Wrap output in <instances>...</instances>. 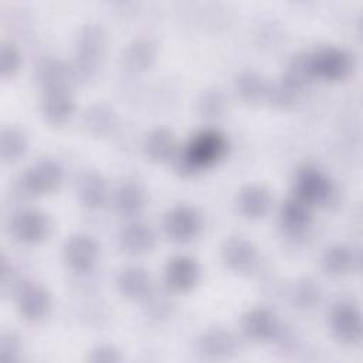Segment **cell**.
Returning <instances> with one entry per match:
<instances>
[{
    "label": "cell",
    "mask_w": 363,
    "mask_h": 363,
    "mask_svg": "<svg viewBox=\"0 0 363 363\" xmlns=\"http://www.w3.org/2000/svg\"><path fill=\"white\" fill-rule=\"evenodd\" d=\"M228 146V139L223 132L214 128L203 129L179 147L172 162L173 167L183 177L194 176L218 164L227 156Z\"/></svg>",
    "instance_id": "6da1fadb"
},
{
    "label": "cell",
    "mask_w": 363,
    "mask_h": 363,
    "mask_svg": "<svg viewBox=\"0 0 363 363\" xmlns=\"http://www.w3.org/2000/svg\"><path fill=\"white\" fill-rule=\"evenodd\" d=\"M108 35L102 26L95 23L84 24L74 43V58L69 62L75 82L94 79L106 55Z\"/></svg>",
    "instance_id": "7a4b0ae2"
},
{
    "label": "cell",
    "mask_w": 363,
    "mask_h": 363,
    "mask_svg": "<svg viewBox=\"0 0 363 363\" xmlns=\"http://www.w3.org/2000/svg\"><path fill=\"white\" fill-rule=\"evenodd\" d=\"M64 182V167L55 159L44 157L28 166L16 180V190L21 197L33 199L50 194Z\"/></svg>",
    "instance_id": "3957f363"
},
{
    "label": "cell",
    "mask_w": 363,
    "mask_h": 363,
    "mask_svg": "<svg viewBox=\"0 0 363 363\" xmlns=\"http://www.w3.org/2000/svg\"><path fill=\"white\" fill-rule=\"evenodd\" d=\"M308 55L313 79L339 82L346 79L354 67L352 54L336 45L316 47L308 51Z\"/></svg>",
    "instance_id": "277c9868"
},
{
    "label": "cell",
    "mask_w": 363,
    "mask_h": 363,
    "mask_svg": "<svg viewBox=\"0 0 363 363\" xmlns=\"http://www.w3.org/2000/svg\"><path fill=\"white\" fill-rule=\"evenodd\" d=\"M294 194L311 207L326 206L333 199L335 186L320 167L308 163L295 172Z\"/></svg>",
    "instance_id": "5b68a950"
},
{
    "label": "cell",
    "mask_w": 363,
    "mask_h": 363,
    "mask_svg": "<svg viewBox=\"0 0 363 363\" xmlns=\"http://www.w3.org/2000/svg\"><path fill=\"white\" fill-rule=\"evenodd\" d=\"M162 227L170 241L186 244L200 235L203 216L194 206L176 204L164 213Z\"/></svg>",
    "instance_id": "8992f818"
},
{
    "label": "cell",
    "mask_w": 363,
    "mask_h": 363,
    "mask_svg": "<svg viewBox=\"0 0 363 363\" xmlns=\"http://www.w3.org/2000/svg\"><path fill=\"white\" fill-rule=\"evenodd\" d=\"M9 230L16 241L26 245H37L50 235L51 223L48 216L38 208H21L10 218Z\"/></svg>",
    "instance_id": "52a82bcc"
},
{
    "label": "cell",
    "mask_w": 363,
    "mask_h": 363,
    "mask_svg": "<svg viewBox=\"0 0 363 363\" xmlns=\"http://www.w3.org/2000/svg\"><path fill=\"white\" fill-rule=\"evenodd\" d=\"M329 328L335 339L345 345L359 343L363 323L359 306L349 299L337 301L329 313Z\"/></svg>",
    "instance_id": "ba28073f"
},
{
    "label": "cell",
    "mask_w": 363,
    "mask_h": 363,
    "mask_svg": "<svg viewBox=\"0 0 363 363\" xmlns=\"http://www.w3.org/2000/svg\"><path fill=\"white\" fill-rule=\"evenodd\" d=\"M14 301L18 313L28 322L43 320L51 309L50 291L37 281H23L14 291Z\"/></svg>",
    "instance_id": "9c48e42d"
},
{
    "label": "cell",
    "mask_w": 363,
    "mask_h": 363,
    "mask_svg": "<svg viewBox=\"0 0 363 363\" xmlns=\"http://www.w3.org/2000/svg\"><path fill=\"white\" fill-rule=\"evenodd\" d=\"M65 265L75 274L91 272L99 258L98 241L85 233H77L68 237L62 248Z\"/></svg>",
    "instance_id": "30bf717a"
},
{
    "label": "cell",
    "mask_w": 363,
    "mask_h": 363,
    "mask_svg": "<svg viewBox=\"0 0 363 363\" xmlns=\"http://www.w3.org/2000/svg\"><path fill=\"white\" fill-rule=\"evenodd\" d=\"M201 269L199 262L186 254L169 258L163 271V281L169 291L176 294L190 292L200 281Z\"/></svg>",
    "instance_id": "8fae6325"
},
{
    "label": "cell",
    "mask_w": 363,
    "mask_h": 363,
    "mask_svg": "<svg viewBox=\"0 0 363 363\" xmlns=\"http://www.w3.org/2000/svg\"><path fill=\"white\" fill-rule=\"evenodd\" d=\"M221 259L224 265L235 274L252 272L259 261L258 248L245 237H230L221 245Z\"/></svg>",
    "instance_id": "7c38bea8"
},
{
    "label": "cell",
    "mask_w": 363,
    "mask_h": 363,
    "mask_svg": "<svg viewBox=\"0 0 363 363\" xmlns=\"http://www.w3.org/2000/svg\"><path fill=\"white\" fill-rule=\"evenodd\" d=\"M282 329L278 316L268 308H251L241 318L242 333L254 342L277 340Z\"/></svg>",
    "instance_id": "4fadbf2b"
},
{
    "label": "cell",
    "mask_w": 363,
    "mask_h": 363,
    "mask_svg": "<svg viewBox=\"0 0 363 363\" xmlns=\"http://www.w3.org/2000/svg\"><path fill=\"white\" fill-rule=\"evenodd\" d=\"M118 242L121 250L132 257H142L156 247V234L150 224L130 218L119 231Z\"/></svg>",
    "instance_id": "5bb4252c"
},
{
    "label": "cell",
    "mask_w": 363,
    "mask_h": 363,
    "mask_svg": "<svg viewBox=\"0 0 363 363\" xmlns=\"http://www.w3.org/2000/svg\"><path fill=\"white\" fill-rule=\"evenodd\" d=\"M360 252L353 245L336 242L329 245L320 257V268L330 278H340L360 267Z\"/></svg>",
    "instance_id": "9a60e30c"
},
{
    "label": "cell",
    "mask_w": 363,
    "mask_h": 363,
    "mask_svg": "<svg viewBox=\"0 0 363 363\" xmlns=\"http://www.w3.org/2000/svg\"><path fill=\"white\" fill-rule=\"evenodd\" d=\"M75 111V99L71 88H50L41 95V113L45 122L54 126L67 123Z\"/></svg>",
    "instance_id": "2e32d148"
},
{
    "label": "cell",
    "mask_w": 363,
    "mask_h": 363,
    "mask_svg": "<svg viewBox=\"0 0 363 363\" xmlns=\"http://www.w3.org/2000/svg\"><path fill=\"white\" fill-rule=\"evenodd\" d=\"M312 223V207L295 194L289 196L279 208V225L285 235L301 238Z\"/></svg>",
    "instance_id": "e0dca14e"
},
{
    "label": "cell",
    "mask_w": 363,
    "mask_h": 363,
    "mask_svg": "<svg viewBox=\"0 0 363 363\" xmlns=\"http://www.w3.org/2000/svg\"><path fill=\"white\" fill-rule=\"evenodd\" d=\"M118 292L129 301H146L153 292V281L147 269L140 265H128L116 275Z\"/></svg>",
    "instance_id": "ac0fdd59"
},
{
    "label": "cell",
    "mask_w": 363,
    "mask_h": 363,
    "mask_svg": "<svg viewBox=\"0 0 363 363\" xmlns=\"http://www.w3.org/2000/svg\"><path fill=\"white\" fill-rule=\"evenodd\" d=\"M238 347L233 332L224 328L204 330L197 339V352L208 360H224L231 357Z\"/></svg>",
    "instance_id": "d6986e66"
},
{
    "label": "cell",
    "mask_w": 363,
    "mask_h": 363,
    "mask_svg": "<svg viewBox=\"0 0 363 363\" xmlns=\"http://www.w3.org/2000/svg\"><path fill=\"white\" fill-rule=\"evenodd\" d=\"M272 207L271 191L259 183L245 184L237 196V208L247 220L264 218Z\"/></svg>",
    "instance_id": "ffe728a7"
},
{
    "label": "cell",
    "mask_w": 363,
    "mask_h": 363,
    "mask_svg": "<svg viewBox=\"0 0 363 363\" xmlns=\"http://www.w3.org/2000/svg\"><path fill=\"white\" fill-rule=\"evenodd\" d=\"M142 149L147 160L162 164L173 162L179 152V145L174 133L169 128L159 126L146 133Z\"/></svg>",
    "instance_id": "44dd1931"
},
{
    "label": "cell",
    "mask_w": 363,
    "mask_h": 363,
    "mask_svg": "<svg viewBox=\"0 0 363 363\" xmlns=\"http://www.w3.org/2000/svg\"><path fill=\"white\" fill-rule=\"evenodd\" d=\"M77 196L79 203L88 210H101L108 199L109 189L105 177L96 170H86L77 180Z\"/></svg>",
    "instance_id": "7402d4cb"
},
{
    "label": "cell",
    "mask_w": 363,
    "mask_h": 363,
    "mask_svg": "<svg viewBox=\"0 0 363 363\" xmlns=\"http://www.w3.org/2000/svg\"><path fill=\"white\" fill-rule=\"evenodd\" d=\"M34 77L41 91L61 86L71 88L72 82H75L69 62L52 55L44 57L38 61L34 69Z\"/></svg>",
    "instance_id": "603a6c76"
},
{
    "label": "cell",
    "mask_w": 363,
    "mask_h": 363,
    "mask_svg": "<svg viewBox=\"0 0 363 363\" xmlns=\"http://www.w3.org/2000/svg\"><path fill=\"white\" fill-rule=\"evenodd\" d=\"M147 203L145 187L136 180L122 182L113 193V206L118 214L126 218L138 217Z\"/></svg>",
    "instance_id": "cb8c5ba5"
},
{
    "label": "cell",
    "mask_w": 363,
    "mask_h": 363,
    "mask_svg": "<svg viewBox=\"0 0 363 363\" xmlns=\"http://www.w3.org/2000/svg\"><path fill=\"white\" fill-rule=\"evenodd\" d=\"M269 81L259 72L244 69L234 78V91L237 96L250 105L265 102L269 91Z\"/></svg>",
    "instance_id": "d4e9b609"
},
{
    "label": "cell",
    "mask_w": 363,
    "mask_h": 363,
    "mask_svg": "<svg viewBox=\"0 0 363 363\" xmlns=\"http://www.w3.org/2000/svg\"><path fill=\"white\" fill-rule=\"evenodd\" d=\"M156 44L147 37H136L123 50V65L128 71L142 74L150 69L156 60Z\"/></svg>",
    "instance_id": "484cf974"
},
{
    "label": "cell",
    "mask_w": 363,
    "mask_h": 363,
    "mask_svg": "<svg viewBox=\"0 0 363 363\" xmlns=\"http://www.w3.org/2000/svg\"><path fill=\"white\" fill-rule=\"evenodd\" d=\"M28 150V138L18 126H4L0 133V157L4 164L21 160Z\"/></svg>",
    "instance_id": "4316f807"
},
{
    "label": "cell",
    "mask_w": 363,
    "mask_h": 363,
    "mask_svg": "<svg viewBox=\"0 0 363 363\" xmlns=\"http://www.w3.org/2000/svg\"><path fill=\"white\" fill-rule=\"evenodd\" d=\"M84 126L91 135L105 138L118 126V115L109 105L95 104L85 111Z\"/></svg>",
    "instance_id": "83f0119b"
},
{
    "label": "cell",
    "mask_w": 363,
    "mask_h": 363,
    "mask_svg": "<svg viewBox=\"0 0 363 363\" xmlns=\"http://www.w3.org/2000/svg\"><path fill=\"white\" fill-rule=\"evenodd\" d=\"M289 298L295 309L308 312L320 303L322 289L316 281L311 278H301L294 284Z\"/></svg>",
    "instance_id": "f1b7e54d"
},
{
    "label": "cell",
    "mask_w": 363,
    "mask_h": 363,
    "mask_svg": "<svg viewBox=\"0 0 363 363\" xmlns=\"http://www.w3.org/2000/svg\"><path fill=\"white\" fill-rule=\"evenodd\" d=\"M227 111V98L218 88L204 89L197 99V112L208 121L220 119Z\"/></svg>",
    "instance_id": "f546056e"
},
{
    "label": "cell",
    "mask_w": 363,
    "mask_h": 363,
    "mask_svg": "<svg viewBox=\"0 0 363 363\" xmlns=\"http://www.w3.org/2000/svg\"><path fill=\"white\" fill-rule=\"evenodd\" d=\"M302 91L292 85L289 81H286L284 77H281L277 81H272L269 84L268 98L267 102H269L274 108L278 109H288L295 105Z\"/></svg>",
    "instance_id": "4dcf8cb0"
},
{
    "label": "cell",
    "mask_w": 363,
    "mask_h": 363,
    "mask_svg": "<svg viewBox=\"0 0 363 363\" xmlns=\"http://www.w3.org/2000/svg\"><path fill=\"white\" fill-rule=\"evenodd\" d=\"M21 67V54L11 43H1L0 47V75L7 79L17 74Z\"/></svg>",
    "instance_id": "1f68e13d"
},
{
    "label": "cell",
    "mask_w": 363,
    "mask_h": 363,
    "mask_svg": "<svg viewBox=\"0 0 363 363\" xmlns=\"http://www.w3.org/2000/svg\"><path fill=\"white\" fill-rule=\"evenodd\" d=\"M88 362L91 363H119L123 360L121 350L111 343H101L88 352Z\"/></svg>",
    "instance_id": "d6a6232c"
},
{
    "label": "cell",
    "mask_w": 363,
    "mask_h": 363,
    "mask_svg": "<svg viewBox=\"0 0 363 363\" xmlns=\"http://www.w3.org/2000/svg\"><path fill=\"white\" fill-rule=\"evenodd\" d=\"M21 352V343L17 335L13 332H4L0 337V360L7 363V362H14L18 359Z\"/></svg>",
    "instance_id": "836d02e7"
}]
</instances>
